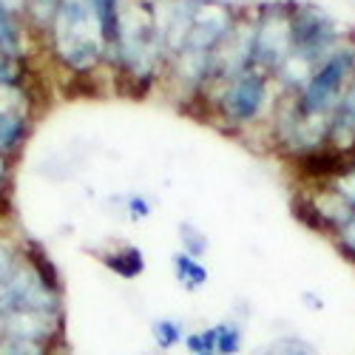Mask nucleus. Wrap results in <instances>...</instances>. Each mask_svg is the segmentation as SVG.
I'll return each mask as SVG.
<instances>
[{
  "instance_id": "obj_16",
  "label": "nucleus",
  "mask_w": 355,
  "mask_h": 355,
  "mask_svg": "<svg viewBox=\"0 0 355 355\" xmlns=\"http://www.w3.org/2000/svg\"><path fill=\"white\" fill-rule=\"evenodd\" d=\"M128 216L131 219H145V216H151V202H148L145 196H128Z\"/></svg>"
},
{
  "instance_id": "obj_6",
  "label": "nucleus",
  "mask_w": 355,
  "mask_h": 355,
  "mask_svg": "<svg viewBox=\"0 0 355 355\" xmlns=\"http://www.w3.org/2000/svg\"><path fill=\"white\" fill-rule=\"evenodd\" d=\"M214 333H216V352L219 355H239L245 347V327L242 321L236 318H225L214 324Z\"/></svg>"
},
{
  "instance_id": "obj_14",
  "label": "nucleus",
  "mask_w": 355,
  "mask_h": 355,
  "mask_svg": "<svg viewBox=\"0 0 355 355\" xmlns=\"http://www.w3.org/2000/svg\"><path fill=\"white\" fill-rule=\"evenodd\" d=\"M333 242H336L338 253H341L347 261H352V264H355V216L333 233Z\"/></svg>"
},
{
  "instance_id": "obj_4",
  "label": "nucleus",
  "mask_w": 355,
  "mask_h": 355,
  "mask_svg": "<svg viewBox=\"0 0 355 355\" xmlns=\"http://www.w3.org/2000/svg\"><path fill=\"white\" fill-rule=\"evenodd\" d=\"M173 273H176V282H180L185 290H191V293H196V290H202L205 284H208V279H211V273H208V268L199 261V259H193V256H188V253H173Z\"/></svg>"
},
{
  "instance_id": "obj_9",
  "label": "nucleus",
  "mask_w": 355,
  "mask_h": 355,
  "mask_svg": "<svg viewBox=\"0 0 355 355\" xmlns=\"http://www.w3.org/2000/svg\"><path fill=\"white\" fill-rule=\"evenodd\" d=\"M26 137V120L15 114H0V157H6L9 151L20 145Z\"/></svg>"
},
{
  "instance_id": "obj_15",
  "label": "nucleus",
  "mask_w": 355,
  "mask_h": 355,
  "mask_svg": "<svg viewBox=\"0 0 355 355\" xmlns=\"http://www.w3.org/2000/svg\"><path fill=\"white\" fill-rule=\"evenodd\" d=\"M0 49H9V51L17 49V28L3 6H0Z\"/></svg>"
},
{
  "instance_id": "obj_11",
  "label": "nucleus",
  "mask_w": 355,
  "mask_h": 355,
  "mask_svg": "<svg viewBox=\"0 0 355 355\" xmlns=\"http://www.w3.org/2000/svg\"><path fill=\"white\" fill-rule=\"evenodd\" d=\"M185 352L188 355H219L216 352V333H214V324L211 327H205L199 333H188L185 341H182Z\"/></svg>"
},
{
  "instance_id": "obj_13",
  "label": "nucleus",
  "mask_w": 355,
  "mask_h": 355,
  "mask_svg": "<svg viewBox=\"0 0 355 355\" xmlns=\"http://www.w3.org/2000/svg\"><path fill=\"white\" fill-rule=\"evenodd\" d=\"M330 188L349 205V208L355 211V159L347 165V171L341 176H336V180L330 182Z\"/></svg>"
},
{
  "instance_id": "obj_3",
  "label": "nucleus",
  "mask_w": 355,
  "mask_h": 355,
  "mask_svg": "<svg viewBox=\"0 0 355 355\" xmlns=\"http://www.w3.org/2000/svg\"><path fill=\"white\" fill-rule=\"evenodd\" d=\"M268 103H270V74L259 69H245L230 77L222 108L230 123L250 125L264 114Z\"/></svg>"
},
{
  "instance_id": "obj_12",
  "label": "nucleus",
  "mask_w": 355,
  "mask_h": 355,
  "mask_svg": "<svg viewBox=\"0 0 355 355\" xmlns=\"http://www.w3.org/2000/svg\"><path fill=\"white\" fill-rule=\"evenodd\" d=\"M180 242H182V253H188V256H193V259H199V256H205V250H208V236H205L196 225H191V222H182L180 225Z\"/></svg>"
},
{
  "instance_id": "obj_8",
  "label": "nucleus",
  "mask_w": 355,
  "mask_h": 355,
  "mask_svg": "<svg viewBox=\"0 0 355 355\" xmlns=\"http://www.w3.org/2000/svg\"><path fill=\"white\" fill-rule=\"evenodd\" d=\"M185 336H188L185 324L176 321V318H157V321H151V338H154L157 349H162V352L176 349L185 341Z\"/></svg>"
},
{
  "instance_id": "obj_5",
  "label": "nucleus",
  "mask_w": 355,
  "mask_h": 355,
  "mask_svg": "<svg viewBox=\"0 0 355 355\" xmlns=\"http://www.w3.org/2000/svg\"><path fill=\"white\" fill-rule=\"evenodd\" d=\"M103 261H105L108 270H114L116 276H123V279H137L145 270V256L134 245H125V248L114 250V253H105Z\"/></svg>"
},
{
  "instance_id": "obj_10",
  "label": "nucleus",
  "mask_w": 355,
  "mask_h": 355,
  "mask_svg": "<svg viewBox=\"0 0 355 355\" xmlns=\"http://www.w3.org/2000/svg\"><path fill=\"white\" fill-rule=\"evenodd\" d=\"M88 6L94 9L97 23L103 26V37L111 43L120 35V23H116V0H88Z\"/></svg>"
},
{
  "instance_id": "obj_7",
  "label": "nucleus",
  "mask_w": 355,
  "mask_h": 355,
  "mask_svg": "<svg viewBox=\"0 0 355 355\" xmlns=\"http://www.w3.org/2000/svg\"><path fill=\"white\" fill-rule=\"evenodd\" d=\"M250 355H318V349L302 336H279L268 344L256 347Z\"/></svg>"
},
{
  "instance_id": "obj_2",
  "label": "nucleus",
  "mask_w": 355,
  "mask_h": 355,
  "mask_svg": "<svg viewBox=\"0 0 355 355\" xmlns=\"http://www.w3.org/2000/svg\"><path fill=\"white\" fill-rule=\"evenodd\" d=\"M344 40L338 23L315 3H293L290 12V46L293 60H299L315 69L321 60H327L333 49Z\"/></svg>"
},
{
  "instance_id": "obj_1",
  "label": "nucleus",
  "mask_w": 355,
  "mask_h": 355,
  "mask_svg": "<svg viewBox=\"0 0 355 355\" xmlns=\"http://www.w3.org/2000/svg\"><path fill=\"white\" fill-rule=\"evenodd\" d=\"M352 77H355V35H344V40L333 49L327 60H321L313 69L302 92L293 94L295 108L304 116H324V120H330Z\"/></svg>"
}]
</instances>
